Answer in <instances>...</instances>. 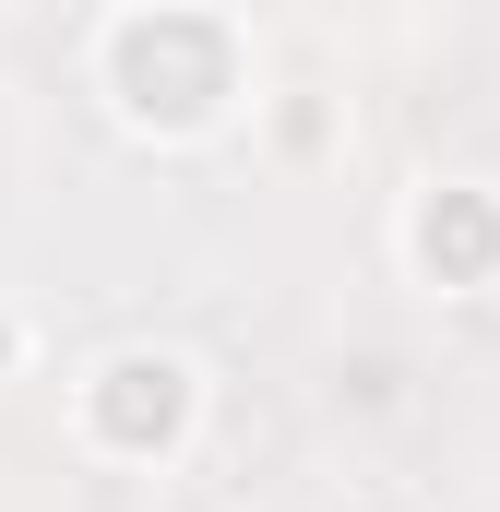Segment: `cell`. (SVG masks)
Wrapping results in <instances>:
<instances>
[{"label": "cell", "instance_id": "3", "mask_svg": "<svg viewBox=\"0 0 500 512\" xmlns=\"http://www.w3.org/2000/svg\"><path fill=\"white\" fill-rule=\"evenodd\" d=\"M381 251H393V274L417 298H500V179H477V167L405 179Z\"/></svg>", "mask_w": 500, "mask_h": 512}, {"label": "cell", "instance_id": "4", "mask_svg": "<svg viewBox=\"0 0 500 512\" xmlns=\"http://www.w3.org/2000/svg\"><path fill=\"white\" fill-rule=\"evenodd\" d=\"M239 131L262 143V167L310 179V167H346V143H358V108H346L334 84H262Z\"/></svg>", "mask_w": 500, "mask_h": 512}, {"label": "cell", "instance_id": "5", "mask_svg": "<svg viewBox=\"0 0 500 512\" xmlns=\"http://www.w3.org/2000/svg\"><path fill=\"white\" fill-rule=\"evenodd\" d=\"M24 370H36V310H24V298H0V393L24 382Z\"/></svg>", "mask_w": 500, "mask_h": 512}, {"label": "cell", "instance_id": "2", "mask_svg": "<svg viewBox=\"0 0 500 512\" xmlns=\"http://www.w3.org/2000/svg\"><path fill=\"white\" fill-rule=\"evenodd\" d=\"M203 429H215V370L167 334H120V346L72 358V382H60V441L96 477H167L203 453Z\"/></svg>", "mask_w": 500, "mask_h": 512}, {"label": "cell", "instance_id": "1", "mask_svg": "<svg viewBox=\"0 0 500 512\" xmlns=\"http://www.w3.org/2000/svg\"><path fill=\"white\" fill-rule=\"evenodd\" d=\"M84 84H96V108L131 143L203 155V143H227L250 120L262 48H250L239 12H215V0H120V12L84 24Z\"/></svg>", "mask_w": 500, "mask_h": 512}]
</instances>
